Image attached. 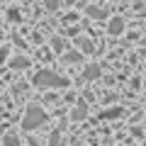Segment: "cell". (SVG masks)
Instances as JSON below:
<instances>
[{"instance_id":"cell-2","label":"cell","mask_w":146,"mask_h":146,"mask_svg":"<svg viewBox=\"0 0 146 146\" xmlns=\"http://www.w3.org/2000/svg\"><path fill=\"white\" fill-rule=\"evenodd\" d=\"M34 83L39 85V88H44V85H66V80L63 78H58L56 73H51V71H42V73H36V78H34Z\"/></svg>"},{"instance_id":"cell-4","label":"cell","mask_w":146,"mask_h":146,"mask_svg":"<svg viewBox=\"0 0 146 146\" xmlns=\"http://www.w3.org/2000/svg\"><path fill=\"white\" fill-rule=\"evenodd\" d=\"M44 3H46V5H49V10H54V7H56V3H58V0H44Z\"/></svg>"},{"instance_id":"cell-1","label":"cell","mask_w":146,"mask_h":146,"mask_svg":"<svg viewBox=\"0 0 146 146\" xmlns=\"http://www.w3.org/2000/svg\"><path fill=\"white\" fill-rule=\"evenodd\" d=\"M44 122H46V112H44V110H39V107H29V112H27L22 127H25V129H34V127L44 124Z\"/></svg>"},{"instance_id":"cell-3","label":"cell","mask_w":146,"mask_h":146,"mask_svg":"<svg viewBox=\"0 0 146 146\" xmlns=\"http://www.w3.org/2000/svg\"><path fill=\"white\" fill-rule=\"evenodd\" d=\"M110 32H112V34H119L122 32V20H112L110 22Z\"/></svg>"}]
</instances>
